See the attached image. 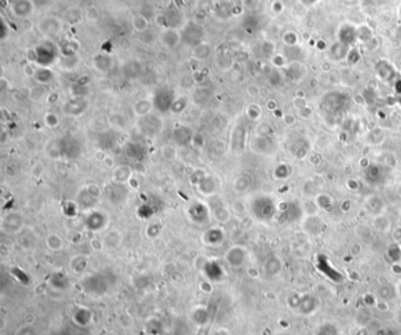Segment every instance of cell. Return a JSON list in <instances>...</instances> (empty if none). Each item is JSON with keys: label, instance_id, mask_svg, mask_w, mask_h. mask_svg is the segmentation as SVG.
Instances as JSON below:
<instances>
[{"label": "cell", "instance_id": "6da1fadb", "mask_svg": "<svg viewBox=\"0 0 401 335\" xmlns=\"http://www.w3.org/2000/svg\"><path fill=\"white\" fill-rule=\"evenodd\" d=\"M24 226L23 215L18 212H10L1 220L2 232L7 234H17L22 231Z\"/></svg>", "mask_w": 401, "mask_h": 335}, {"label": "cell", "instance_id": "7a4b0ae2", "mask_svg": "<svg viewBox=\"0 0 401 335\" xmlns=\"http://www.w3.org/2000/svg\"><path fill=\"white\" fill-rule=\"evenodd\" d=\"M247 259V252L244 247L241 246H233L226 252L225 260L227 262L228 266L232 268H240L244 266Z\"/></svg>", "mask_w": 401, "mask_h": 335}, {"label": "cell", "instance_id": "3957f363", "mask_svg": "<svg viewBox=\"0 0 401 335\" xmlns=\"http://www.w3.org/2000/svg\"><path fill=\"white\" fill-rule=\"evenodd\" d=\"M72 321L78 327H89L94 322V313L87 307H77L74 312L72 313Z\"/></svg>", "mask_w": 401, "mask_h": 335}, {"label": "cell", "instance_id": "277c9868", "mask_svg": "<svg viewBox=\"0 0 401 335\" xmlns=\"http://www.w3.org/2000/svg\"><path fill=\"white\" fill-rule=\"evenodd\" d=\"M107 219L104 213L101 212H92L87 216L85 225L86 227L92 232H100L106 226Z\"/></svg>", "mask_w": 401, "mask_h": 335}, {"label": "cell", "instance_id": "5b68a950", "mask_svg": "<svg viewBox=\"0 0 401 335\" xmlns=\"http://www.w3.org/2000/svg\"><path fill=\"white\" fill-rule=\"evenodd\" d=\"M319 308V300L313 295H306L300 300L299 306H298V312H299L301 315L309 316L312 315L313 313L316 312Z\"/></svg>", "mask_w": 401, "mask_h": 335}, {"label": "cell", "instance_id": "8992f818", "mask_svg": "<svg viewBox=\"0 0 401 335\" xmlns=\"http://www.w3.org/2000/svg\"><path fill=\"white\" fill-rule=\"evenodd\" d=\"M225 239V234L224 232L221 231V228H210L209 231L205 232L203 240L205 243V245L209 246H219L221 245V243Z\"/></svg>", "mask_w": 401, "mask_h": 335}, {"label": "cell", "instance_id": "52a82bcc", "mask_svg": "<svg viewBox=\"0 0 401 335\" xmlns=\"http://www.w3.org/2000/svg\"><path fill=\"white\" fill-rule=\"evenodd\" d=\"M45 246L51 252H59L64 248V240L58 233H48L45 238Z\"/></svg>", "mask_w": 401, "mask_h": 335}, {"label": "cell", "instance_id": "ba28073f", "mask_svg": "<svg viewBox=\"0 0 401 335\" xmlns=\"http://www.w3.org/2000/svg\"><path fill=\"white\" fill-rule=\"evenodd\" d=\"M104 245L108 249H117L123 244V234L119 231H111L104 237Z\"/></svg>", "mask_w": 401, "mask_h": 335}, {"label": "cell", "instance_id": "9c48e42d", "mask_svg": "<svg viewBox=\"0 0 401 335\" xmlns=\"http://www.w3.org/2000/svg\"><path fill=\"white\" fill-rule=\"evenodd\" d=\"M70 267L74 274H83L89 267V259L83 254L74 255L70 262Z\"/></svg>", "mask_w": 401, "mask_h": 335}, {"label": "cell", "instance_id": "30bf717a", "mask_svg": "<svg viewBox=\"0 0 401 335\" xmlns=\"http://www.w3.org/2000/svg\"><path fill=\"white\" fill-rule=\"evenodd\" d=\"M265 273L270 276H274L281 271V262L277 256H271L270 259H267L266 262H265Z\"/></svg>", "mask_w": 401, "mask_h": 335}, {"label": "cell", "instance_id": "8fae6325", "mask_svg": "<svg viewBox=\"0 0 401 335\" xmlns=\"http://www.w3.org/2000/svg\"><path fill=\"white\" fill-rule=\"evenodd\" d=\"M113 178L117 183H125L132 178V170L128 166H119L114 170Z\"/></svg>", "mask_w": 401, "mask_h": 335}, {"label": "cell", "instance_id": "7c38bea8", "mask_svg": "<svg viewBox=\"0 0 401 335\" xmlns=\"http://www.w3.org/2000/svg\"><path fill=\"white\" fill-rule=\"evenodd\" d=\"M192 320L198 326L206 325L209 322V312L204 307H199V308L194 309V312L192 313Z\"/></svg>", "mask_w": 401, "mask_h": 335}, {"label": "cell", "instance_id": "4fadbf2b", "mask_svg": "<svg viewBox=\"0 0 401 335\" xmlns=\"http://www.w3.org/2000/svg\"><path fill=\"white\" fill-rule=\"evenodd\" d=\"M151 110H152V101L146 100V99L138 101L134 106V113L138 117H146Z\"/></svg>", "mask_w": 401, "mask_h": 335}, {"label": "cell", "instance_id": "5bb4252c", "mask_svg": "<svg viewBox=\"0 0 401 335\" xmlns=\"http://www.w3.org/2000/svg\"><path fill=\"white\" fill-rule=\"evenodd\" d=\"M210 53H211V48L209 45L201 44V45H198L197 48H195L194 57L199 60H203V59H206L207 57L210 56Z\"/></svg>", "mask_w": 401, "mask_h": 335}, {"label": "cell", "instance_id": "9a60e30c", "mask_svg": "<svg viewBox=\"0 0 401 335\" xmlns=\"http://www.w3.org/2000/svg\"><path fill=\"white\" fill-rule=\"evenodd\" d=\"M213 215H214V219H216V221L225 222V221H227L228 215H230V214H228L226 208H221L220 206H216L213 210Z\"/></svg>", "mask_w": 401, "mask_h": 335}, {"label": "cell", "instance_id": "2e32d148", "mask_svg": "<svg viewBox=\"0 0 401 335\" xmlns=\"http://www.w3.org/2000/svg\"><path fill=\"white\" fill-rule=\"evenodd\" d=\"M316 335H338V330L334 325L325 324L319 328Z\"/></svg>", "mask_w": 401, "mask_h": 335}, {"label": "cell", "instance_id": "e0dca14e", "mask_svg": "<svg viewBox=\"0 0 401 335\" xmlns=\"http://www.w3.org/2000/svg\"><path fill=\"white\" fill-rule=\"evenodd\" d=\"M161 154L166 160H173L177 156L176 147L172 145H166L161 149Z\"/></svg>", "mask_w": 401, "mask_h": 335}, {"label": "cell", "instance_id": "ac0fdd59", "mask_svg": "<svg viewBox=\"0 0 401 335\" xmlns=\"http://www.w3.org/2000/svg\"><path fill=\"white\" fill-rule=\"evenodd\" d=\"M35 78L39 83H47L52 79V72L47 71V69H39L38 72H35Z\"/></svg>", "mask_w": 401, "mask_h": 335}, {"label": "cell", "instance_id": "d6986e66", "mask_svg": "<svg viewBox=\"0 0 401 335\" xmlns=\"http://www.w3.org/2000/svg\"><path fill=\"white\" fill-rule=\"evenodd\" d=\"M394 295H396V293H394V289L392 287H388V286H386V287H382L380 288V292H379V297L381 300H390V299H393Z\"/></svg>", "mask_w": 401, "mask_h": 335}, {"label": "cell", "instance_id": "ffe728a7", "mask_svg": "<svg viewBox=\"0 0 401 335\" xmlns=\"http://www.w3.org/2000/svg\"><path fill=\"white\" fill-rule=\"evenodd\" d=\"M174 35H176V33L172 32V31L167 32V33H166V34L164 35V39H162V43H164V45H165L166 47L173 48V47L176 46V45L178 44V41H179V40H173V38H172V37H174Z\"/></svg>", "mask_w": 401, "mask_h": 335}, {"label": "cell", "instance_id": "44dd1931", "mask_svg": "<svg viewBox=\"0 0 401 335\" xmlns=\"http://www.w3.org/2000/svg\"><path fill=\"white\" fill-rule=\"evenodd\" d=\"M86 193L90 195V197L98 199V198H100V195H101L102 192H101L100 187H99L98 185H94V183H91V185H89V186L86 187Z\"/></svg>", "mask_w": 401, "mask_h": 335}, {"label": "cell", "instance_id": "7402d4cb", "mask_svg": "<svg viewBox=\"0 0 401 335\" xmlns=\"http://www.w3.org/2000/svg\"><path fill=\"white\" fill-rule=\"evenodd\" d=\"M16 335H39L37 330L32 325H26L17 331Z\"/></svg>", "mask_w": 401, "mask_h": 335}, {"label": "cell", "instance_id": "603a6c76", "mask_svg": "<svg viewBox=\"0 0 401 335\" xmlns=\"http://www.w3.org/2000/svg\"><path fill=\"white\" fill-rule=\"evenodd\" d=\"M44 172H45V167H44L43 162H40V161L35 162L34 166H33V167H32V174H33V177L37 178V179H39V178L43 176Z\"/></svg>", "mask_w": 401, "mask_h": 335}, {"label": "cell", "instance_id": "cb8c5ba5", "mask_svg": "<svg viewBox=\"0 0 401 335\" xmlns=\"http://www.w3.org/2000/svg\"><path fill=\"white\" fill-rule=\"evenodd\" d=\"M45 123H46L47 126H50V127H56L59 123L58 117L53 113L46 114V116H45Z\"/></svg>", "mask_w": 401, "mask_h": 335}, {"label": "cell", "instance_id": "d4e9b609", "mask_svg": "<svg viewBox=\"0 0 401 335\" xmlns=\"http://www.w3.org/2000/svg\"><path fill=\"white\" fill-rule=\"evenodd\" d=\"M90 245H91L92 249L96 250V252H100L102 248H105L104 245V240H99V239H92L90 241Z\"/></svg>", "mask_w": 401, "mask_h": 335}, {"label": "cell", "instance_id": "484cf974", "mask_svg": "<svg viewBox=\"0 0 401 335\" xmlns=\"http://www.w3.org/2000/svg\"><path fill=\"white\" fill-rule=\"evenodd\" d=\"M147 229H152V232H147V234H149L150 238H156L161 232V227H159L158 223H154V225L150 226Z\"/></svg>", "mask_w": 401, "mask_h": 335}, {"label": "cell", "instance_id": "4316f807", "mask_svg": "<svg viewBox=\"0 0 401 335\" xmlns=\"http://www.w3.org/2000/svg\"><path fill=\"white\" fill-rule=\"evenodd\" d=\"M199 287H200V289L204 293H211V292H212V289H213L212 285H211L209 281H203L200 283V286H199Z\"/></svg>", "mask_w": 401, "mask_h": 335}, {"label": "cell", "instance_id": "83f0119b", "mask_svg": "<svg viewBox=\"0 0 401 335\" xmlns=\"http://www.w3.org/2000/svg\"><path fill=\"white\" fill-rule=\"evenodd\" d=\"M212 335H231L230 331L226 330V328H218L212 333Z\"/></svg>", "mask_w": 401, "mask_h": 335}, {"label": "cell", "instance_id": "f1b7e54d", "mask_svg": "<svg viewBox=\"0 0 401 335\" xmlns=\"http://www.w3.org/2000/svg\"><path fill=\"white\" fill-rule=\"evenodd\" d=\"M376 308H378V310H380V312H387L390 307H388L387 303H386V301L384 300V306H381V303L378 301V303H376Z\"/></svg>", "mask_w": 401, "mask_h": 335}, {"label": "cell", "instance_id": "f546056e", "mask_svg": "<svg viewBox=\"0 0 401 335\" xmlns=\"http://www.w3.org/2000/svg\"><path fill=\"white\" fill-rule=\"evenodd\" d=\"M354 335H370L369 330L366 327H360L359 330L355 332Z\"/></svg>", "mask_w": 401, "mask_h": 335}, {"label": "cell", "instance_id": "4dcf8cb0", "mask_svg": "<svg viewBox=\"0 0 401 335\" xmlns=\"http://www.w3.org/2000/svg\"><path fill=\"white\" fill-rule=\"evenodd\" d=\"M399 293H400V294H401V287L399 288Z\"/></svg>", "mask_w": 401, "mask_h": 335}]
</instances>
